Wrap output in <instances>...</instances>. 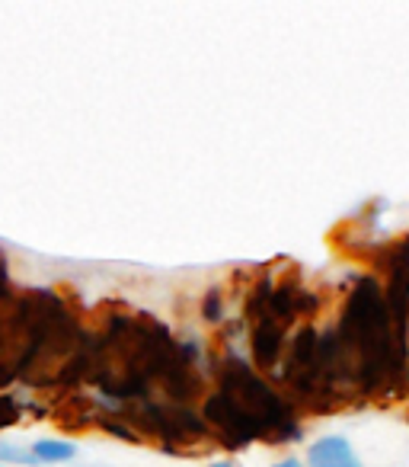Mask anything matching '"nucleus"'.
Masks as SVG:
<instances>
[{
  "label": "nucleus",
  "instance_id": "4",
  "mask_svg": "<svg viewBox=\"0 0 409 467\" xmlns=\"http://www.w3.org/2000/svg\"><path fill=\"white\" fill-rule=\"evenodd\" d=\"M201 422L209 426L211 435H218V441L224 448H234V451L237 448H247L250 441H256L253 426L218 390L211 397H205V403H201Z\"/></svg>",
  "mask_w": 409,
  "mask_h": 467
},
{
  "label": "nucleus",
  "instance_id": "11",
  "mask_svg": "<svg viewBox=\"0 0 409 467\" xmlns=\"http://www.w3.org/2000/svg\"><path fill=\"white\" fill-rule=\"evenodd\" d=\"M14 288H10V275H7V260H4V254H0V298L4 295H10Z\"/></svg>",
  "mask_w": 409,
  "mask_h": 467
},
{
  "label": "nucleus",
  "instance_id": "8",
  "mask_svg": "<svg viewBox=\"0 0 409 467\" xmlns=\"http://www.w3.org/2000/svg\"><path fill=\"white\" fill-rule=\"evenodd\" d=\"M201 317L209 320V324H221L224 320V307H221V288H211L201 301Z\"/></svg>",
  "mask_w": 409,
  "mask_h": 467
},
{
  "label": "nucleus",
  "instance_id": "1",
  "mask_svg": "<svg viewBox=\"0 0 409 467\" xmlns=\"http://www.w3.org/2000/svg\"><path fill=\"white\" fill-rule=\"evenodd\" d=\"M336 339L349 368L355 371L362 394L403 384L409 333L394 324L377 279H362L349 295L336 327Z\"/></svg>",
  "mask_w": 409,
  "mask_h": 467
},
{
  "label": "nucleus",
  "instance_id": "12",
  "mask_svg": "<svg viewBox=\"0 0 409 467\" xmlns=\"http://www.w3.org/2000/svg\"><path fill=\"white\" fill-rule=\"evenodd\" d=\"M272 467H301V461L298 458H285V461H279V464H272Z\"/></svg>",
  "mask_w": 409,
  "mask_h": 467
},
{
  "label": "nucleus",
  "instance_id": "3",
  "mask_svg": "<svg viewBox=\"0 0 409 467\" xmlns=\"http://www.w3.org/2000/svg\"><path fill=\"white\" fill-rule=\"evenodd\" d=\"M377 273L387 311L400 330L409 333V234L377 247Z\"/></svg>",
  "mask_w": 409,
  "mask_h": 467
},
{
  "label": "nucleus",
  "instance_id": "5",
  "mask_svg": "<svg viewBox=\"0 0 409 467\" xmlns=\"http://www.w3.org/2000/svg\"><path fill=\"white\" fill-rule=\"evenodd\" d=\"M253 333H250V346H253V362L256 368L272 371L279 365V358L285 356V324L272 317V314H260L253 320Z\"/></svg>",
  "mask_w": 409,
  "mask_h": 467
},
{
  "label": "nucleus",
  "instance_id": "13",
  "mask_svg": "<svg viewBox=\"0 0 409 467\" xmlns=\"http://www.w3.org/2000/svg\"><path fill=\"white\" fill-rule=\"evenodd\" d=\"M0 467H4V464H0Z\"/></svg>",
  "mask_w": 409,
  "mask_h": 467
},
{
  "label": "nucleus",
  "instance_id": "10",
  "mask_svg": "<svg viewBox=\"0 0 409 467\" xmlns=\"http://www.w3.org/2000/svg\"><path fill=\"white\" fill-rule=\"evenodd\" d=\"M0 461H20V464H39V461H36L33 454L20 451V448H14V445H4V441H0Z\"/></svg>",
  "mask_w": 409,
  "mask_h": 467
},
{
  "label": "nucleus",
  "instance_id": "6",
  "mask_svg": "<svg viewBox=\"0 0 409 467\" xmlns=\"http://www.w3.org/2000/svg\"><path fill=\"white\" fill-rule=\"evenodd\" d=\"M307 467H364L358 461L355 448L343 435H326V439L313 441L307 451Z\"/></svg>",
  "mask_w": 409,
  "mask_h": 467
},
{
  "label": "nucleus",
  "instance_id": "9",
  "mask_svg": "<svg viewBox=\"0 0 409 467\" xmlns=\"http://www.w3.org/2000/svg\"><path fill=\"white\" fill-rule=\"evenodd\" d=\"M16 420H20V403L14 397H0V429L14 426Z\"/></svg>",
  "mask_w": 409,
  "mask_h": 467
},
{
  "label": "nucleus",
  "instance_id": "7",
  "mask_svg": "<svg viewBox=\"0 0 409 467\" xmlns=\"http://www.w3.org/2000/svg\"><path fill=\"white\" fill-rule=\"evenodd\" d=\"M74 454H77V448L61 439H42L33 445V458L39 461V464H61V461H71Z\"/></svg>",
  "mask_w": 409,
  "mask_h": 467
},
{
  "label": "nucleus",
  "instance_id": "2",
  "mask_svg": "<svg viewBox=\"0 0 409 467\" xmlns=\"http://www.w3.org/2000/svg\"><path fill=\"white\" fill-rule=\"evenodd\" d=\"M218 394L253 426L256 439L266 441H291L301 435V426L294 422L291 403L281 394H275L266 381L253 371V365L240 356H228L218 371Z\"/></svg>",
  "mask_w": 409,
  "mask_h": 467
}]
</instances>
